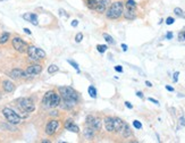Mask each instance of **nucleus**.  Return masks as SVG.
I'll return each mask as SVG.
<instances>
[{
    "mask_svg": "<svg viewBox=\"0 0 185 143\" xmlns=\"http://www.w3.org/2000/svg\"><path fill=\"white\" fill-rule=\"evenodd\" d=\"M67 63H68V64H71V65L73 66L74 68L76 69V70H77V72H79V64H76V63H75V61H74V60H72V59H68Z\"/></svg>",
    "mask_w": 185,
    "mask_h": 143,
    "instance_id": "c756f323",
    "label": "nucleus"
},
{
    "mask_svg": "<svg viewBox=\"0 0 185 143\" xmlns=\"http://www.w3.org/2000/svg\"><path fill=\"white\" fill-rule=\"evenodd\" d=\"M82 39H83V34H82V33H79V34L75 36V41H76L77 43H79V42H81V41H82Z\"/></svg>",
    "mask_w": 185,
    "mask_h": 143,
    "instance_id": "473e14b6",
    "label": "nucleus"
},
{
    "mask_svg": "<svg viewBox=\"0 0 185 143\" xmlns=\"http://www.w3.org/2000/svg\"><path fill=\"white\" fill-rule=\"evenodd\" d=\"M136 96H137L139 98H143V93H142L141 91H137L136 92Z\"/></svg>",
    "mask_w": 185,
    "mask_h": 143,
    "instance_id": "79ce46f5",
    "label": "nucleus"
},
{
    "mask_svg": "<svg viewBox=\"0 0 185 143\" xmlns=\"http://www.w3.org/2000/svg\"><path fill=\"white\" fill-rule=\"evenodd\" d=\"M101 0H86V5L91 9H97V7L99 6Z\"/></svg>",
    "mask_w": 185,
    "mask_h": 143,
    "instance_id": "aec40b11",
    "label": "nucleus"
},
{
    "mask_svg": "<svg viewBox=\"0 0 185 143\" xmlns=\"http://www.w3.org/2000/svg\"><path fill=\"white\" fill-rule=\"evenodd\" d=\"M178 75H180L178 72H176L174 74V82H177V80H178Z\"/></svg>",
    "mask_w": 185,
    "mask_h": 143,
    "instance_id": "58836bf2",
    "label": "nucleus"
},
{
    "mask_svg": "<svg viewBox=\"0 0 185 143\" xmlns=\"http://www.w3.org/2000/svg\"><path fill=\"white\" fill-rule=\"evenodd\" d=\"M23 18L24 19H26L27 22H30L31 24H33V25H38L39 22H38V16L33 14V13H27V14H24L23 15Z\"/></svg>",
    "mask_w": 185,
    "mask_h": 143,
    "instance_id": "9b49d317",
    "label": "nucleus"
},
{
    "mask_svg": "<svg viewBox=\"0 0 185 143\" xmlns=\"http://www.w3.org/2000/svg\"><path fill=\"white\" fill-rule=\"evenodd\" d=\"M24 32H25L26 34H31V31H30L28 29H24Z\"/></svg>",
    "mask_w": 185,
    "mask_h": 143,
    "instance_id": "a18cd8bd",
    "label": "nucleus"
},
{
    "mask_svg": "<svg viewBox=\"0 0 185 143\" xmlns=\"http://www.w3.org/2000/svg\"><path fill=\"white\" fill-rule=\"evenodd\" d=\"M120 134H122V136L123 137H129L132 135V131H131V128H129V126L125 123V125H124L123 130L120 131Z\"/></svg>",
    "mask_w": 185,
    "mask_h": 143,
    "instance_id": "6ab92c4d",
    "label": "nucleus"
},
{
    "mask_svg": "<svg viewBox=\"0 0 185 143\" xmlns=\"http://www.w3.org/2000/svg\"><path fill=\"white\" fill-rule=\"evenodd\" d=\"M105 127L108 132H114V118L112 117H106L103 120Z\"/></svg>",
    "mask_w": 185,
    "mask_h": 143,
    "instance_id": "4468645a",
    "label": "nucleus"
},
{
    "mask_svg": "<svg viewBox=\"0 0 185 143\" xmlns=\"http://www.w3.org/2000/svg\"><path fill=\"white\" fill-rule=\"evenodd\" d=\"M149 101H151V102L156 103V104H159V101L156 100V99H153V98H149Z\"/></svg>",
    "mask_w": 185,
    "mask_h": 143,
    "instance_id": "4c0bfd02",
    "label": "nucleus"
},
{
    "mask_svg": "<svg viewBox=\"0 0 185 143\" xmlns=\"http://www.w3.org/2000/svg\"><path fill=\"white\" fill-rule=\"evenodd\" d=\"M77 25H79V21H77V19H74L73 22H72V26H73V27H76Z\"/></svg>",
    "mask_w": 185,
    "mask_h": 143,
    "instance_id": "c9c22d12",
    "label": "nucleus"
},
{
    "mask_svg": "<svg viewBox=\"0 0 185 143\" xmlns=\"http://www.w3.org/2000/svg\"><path fill=\"white\" fill-rule=\"evenodd\" d=\"M126 8L127 9H135L136 8V4H135L134 0H127V2H126Z\"/></svg>",
    "mask_w": 185,
    "mask_h": 143,
    "instance_id": "5701e85b",
    "label": "nucleus"
},
{
    "mask_svg": "<svg viewBox=\"0 0 185 143\" xmlns=\"http://www.w3.org/2000/svg\"><path fill=\"white\" fill-rule=\"evenodd\" d=\"M122 48H123V50L124 51H126V50H127V46H126V44H122Z\"/></svg>",
    "mask_w": 185,
    "mask_h": 143,
    "instance_id": "c03bdc74",
    "label": "nucleus"
},
{
    "mask_svg": "<svg viewBox=\"0 0 185 143\" xmlns=\"http://www.w3.org/2000/svg\"><path fill=\"white\" fill-rule=\"evenodd\" d=\"M8 40H9V33H4L0 36V44H4Z\"/></svg>",
    "mask_w": 185,
    "mask_h": 143,
    "instance_id": "a878e982",
    "label": "nucleus"
},
{
    "mask_svg": "<svg viewBox=\"0 0 185 143\" xmlns=\"http://www.w3.org/2000/svg\"><path fill=\"white\" fill-rule=\"evenodd\" d=\"M18 108L25 111V113H32L35 109V106H34V102L32 101V99L30 98H23L18 101Z\"/></svg>",
    "mask_w": 185,
    "mask_h": 143,
    "instance_id": "423d86ee",
    "label": "nucleus"
},
{
    "mask_svg": "<svg viewBox=\"0 0 185 143\" xmlns=\"http://www.w3.org/2000/svg\"><path fill=\"white\" fill-rule=\"evenodd\" d=\"M125 106H126V107H127V108H129V109H132V108H133L132 103L129 102V101H125Z\"/></svg>",
    "mask_w": 185,
    "mask_h": 143,
    "instance_id": "e433bc0d",
    "label": "nucleus"
},
{
    "mask_svg": "<svg viewBox=\"0 0 185 143\" xmlns=\"http://www.w3.org/2000/svg\"><path fill=\"white\" fill-rule=\"evenodd\" d=\"M124 125H125V123H124L123 119H120V118H114V132H117V133H120V131L123 130Z\"/></svg>",
    "mask_w": 185,
    "mask_h": 143,
    "instance_id": "f8f14e48",
    "label": "nucleus"
},
{
    "mask_svg": "<svg viewBox=\"0 0 185 143\" xmlns=\"http://www.w3.org/2000/svg\"><path fill=\"white\" fill-rule=\"evenodd\" d=\"M133 126H134L135 128H137V130H141V128H142V124H141L139 120H134V122H133Z\"/></svg>",
    "mask_w": 185,
    "mask_h": 143,
    "instance_id": "7c9ffc66",
    "label": "nucleus"
},
{
    "mask_svg": "<svg viewBox=\"0 0 185 143\" xmlns=\"http://www.w3.org/2000/svg\"><path fill=\"white\" fill-rule=\"evenodd\" d=\"M180 122H181V125H182V126H185V118H184V117H181V118H180Z\"/></svg>",
    "mask_w": 185,
    "mask_h": 143,
    "instance_id": "ea45409f",
    "label": "nucleus"
},
{
    "mask_svg": "<svg viewBox=\"0 0 185 143\" xmlns=\"http://www.w3.org/2000/svg\"><path fill=\"white\" fill-rule=\"evenodd\" d=\"M58 126H59V122H58V120H56V119L50 120V122L47 124V126H45V133H47L48 135H53V134L56 133Z\"/></svg>",
    "mask_w": 185,
    "mask_h": 143,
    "instance_id": "1a4fd4ad",
    "label": "nucleus"
},
{
    "mask_svg": "<svg viewBox=\"0 0 185 143\" xmlns=\"http://www.w3.org/2000/svg\"><path fill=\"white\" fill-rule=\"evenodd\" d=\"M124 13V5L122 1H115L112 2L109 9L107 10V17L110 19H117Z\"/></svg>",
    "mask_w": 185,
    "mask_h": 143,
    "instance_id": "f257e3e1",
    "label": "nucleus"
},
{
    "mask_svg": "<svg viewBox=\"0 0 185 143\" xmlns=\"http://www.w3.org/2000/svg\"><path fill=\"white\" fill-rule=\"evenodd\" d=\"M59 70V67L57 66V65H50L49 67H48V73L49 74H53V73H57Z\"/></svg>",
    "mask_w": 185,
    "mask_h": 143,
    "instance_id": "b1692460",
    "label": "nucleus"
},
{
    "mask_svg": "<svg viewBox=\"0 0 185 143\" xmlns=\"http://www.w3.org/2000/svg\"><path fill=\"white\" fill-rule=\"evenodd\" d=\"M174 22H175V19L173 17H168L166 19V24H167V25H172V24H174Z\"/></svg>",
    "mask_w": 185,
    "mask_h": 143,
    "instance_id": "72a5a7b5",
    "label": "nucleus"
},
{
    "mask_svg": "<svg viewBox=\"0 0 185 143\" xmlns=\"http://www.w3.org/2000/svg\"><path fill=\"white\" fill-rule=\"evenodd\" d=\"M28 55V58L32 59V60H40V59H45V52L40 49L38 47H27V50H26Z\"/></svg>",
    "mask_w": 185,
    "mask_h": 143,
    "instance_id": "20e7f679",
    "label": "nucleus"
},
{
    "mask_svg": "<svg viewBox=\"0 0 185 143\" xmlns=\"http://www.w3.org/2000/svg\"><path fill=\"white\" fill-rule=\"evenodd\" d=\"M178 40L185 41V31H182V32L178 33Z\"/></svg>",
    "mask_w": 185,
    "mask_h": 143,
    "instance_id": "2f4dec72",
    "label": "nucleus"
},
{
    "mask_svg": "<svg viewBox=\"0 0 185 143\" xmlns=\"http://www.w3.org/2000/svg\"><path fill=\"white\" fill-rule=\"evenodd\" d=\"M90 127H92L94 131H100L101 130V126H102V123H101V120L99 118H93V119L91 120V123L89 124Z\"/></svg>",
    "mask_w": 185,
    "mask_h": 143,
    "instance_id": "2eb2a0df",
    "label": "nucleus"
},
{
    "mask_svg": "<svg viewBox=\"0 0 185 143\" xmlns=\"http://www.w3.org/2000/svg\"><path fill=\"white\" fill-rule=\"evenodd\" d=\"M41 72H42V66L41 65H38V64L30 65L25 70V76L26 77H33L35 75L40 74Z\"/></svg>",
    "mask_w": 185,
    "mask_h": 143,
    "instance_id": "6e6552de",
    "label": "nucleus"
},
{
    "mask_svg": "<svg viewBox=\"0 0 185 143\" xmlns=\"http://www.w3.org/2000/svg\"><path fill=\"white\" fill-rule=\"evenodd\" d=\"M123 14H124V17L126 18V19H134V18L136 17L135 9H127V8H126V10H125Z\"/></svg>",
    "mask_w": 185,
    "mask_h": 143,
    "instance_id": "a211bd4d",
    "label": "nucleus"
},
{
    "mask_svg": "<svg viewBox=\"0 0 185 143\" xmlns=\"http://www.w3.org/2000/svg\"><path fill=\"white\" fill-rule=\"evenodd\" d=\"M83 133H84V136L86 137V139H93L95 131L92 127H89V128H85Z\"/></svg>",
    "mask_w": 185,
    "mask_h": 143,
    "instance_id": "412c9836",
    "label": "nucleus"
},
{
    "mask_svg": "<svg viewBox=\"0 0 185 143\" xmlns=\"http://www.w3.org/2000/svg\"><path fill=\"white\" fill-rule=\"evenodd\" d=\"M42 103L45 107L55 108L57 106H59V103H60V96L53 91H48L42 99Z\"/></svg>",
    "mask_w": 185,
    "mask_h": 143,
    "instance_id": "f03ea898",
    "label": "nucleus"
},
{
    "mask_svg": "<svg viewBox=\"0 0 185 143\" xmlns=\"http://www.w3.org/2000/svg\"><path fill=\"white\" fill-rule=\"evenodd\" d=\"M166 38H167V39H172V38H173V33H170V32H169V33H167Z\"/></svg>",
    "mask_w": 185,
    "mask_h": 143,
    "instance_id": "37998d69",
    "label": "nucleus"
},
{
    "mask_svg": "<svg viewBox=\"0 0 185 143\" xmlns=\"http://www.w3.org/2000/svg\"><path fill=\"white\" fill-rule=\"evenodd\" d=\"M115 70L118 72V73H122V72H123V68H122V66L118 65V66H115Z\"/></svg>",
    "mask_w": 185,
    "mask_h": 143,
    "instance_id": "f704fd0d",
    "label": "nucleus"
},
{
    "mask_svg": "<svg viewBox=\"0 0 185 143\" xmlns=\"http://www.w3.org/2000/svg\"><path fill=\"white\" fill-rule=\"evenodd\" d=\"M174 13L177 15V16H180V17H185V14H184V12L181 9V8H178V7H176L174 9Z\"/></svg>",
    "mask_w": 185,
    "mask_h": 143,
    "instance_id": "cd10ccee",
    "label": "nucleus"
},
{
    "mask_svg": "<svg viewBox=\"0 0 185 143\" xmlns=\"http://www.w3.org/2000/svg\"><path fill=\"white\" fill-rule=\"evenodd\" d=\"M88 92H89V94L91 96V98H97V89H95L94 86H89V89H88Z\"/></svg>",
    "mask_w": 185,
    "mask_h": 143,
    "instance_id": "393cba45",
    "label": "nucleus"
},
{
    "mask_svg": "<svg viewBox=\"0 0 185 143\" xmlns=\"http://www.w3.org/2000/svg\"><path fill=\"white\" fill-rule=\"evenodd\" d=\"M110 4V1L109 0H101V2L99 4V6L97 7V12H99V13H103L105 10H106V8L107 6Z\"/></svg>",
    "mask_w": 185,
    "mask_h": 143,
    "instance_id": "f3484780",
    "label": "nucleus"
},
{
    "mask_svg": "<svg viewBox=\"0 0 185 143\" xmlns=\"http://www.w3.org/2000/svg\"><path fill=\"white\" fill-rule=\"evenodd\" d=\"M103 38H105V40H106L109 44H115V40H114V39H112V36H110L109 34L105 33V34H103Z\"/></svg>",
    "mask_w": 185,
    "mask_h": 143,
    "instance_id": "bb28decb",
    "label": "nucleus"
},
{
    "mask_svg": "<svg viewBox=\"0 0 185 143\" xmlns=\"http://www.w3.org/2000/svg\"><path fill=\"white\" fill-rule=\"evenodd\" d=\"M59 93H60V97L62 98V100H77L79 99L77 92L71 86L59 87Z\"/></svg>",
    "mask_w": 185,
    "mask_h": 143,
    "instance_id": "7ed1b4c3",
    "label": "nucleus"
},
{
    "mask_svg": "<svg viewBox=\"0 0 185 143\" xmlns=\"http://www.w3.org/2000/svg\"><path fill=\"white\" fill-rule=\"evenodd\" d=\"M77 100H64V103H65V108H73L74 106L76 104Z\"/></svg>",
    "mask_w": 185,
    "mask_h": 143,
    "instance_id": "4be33fe9",
    "label": "nucleus"
},
{
    "mask_svg": "<svg viewBox=\"0 0 185 143\" xmlns=\"http://www.w3.org/2000/svg\"><path fill=\"white\" fill-rule=\"evenodd\" d=\"M166 90H168V91L173 92V91H174V87H172V86H169V85H166Z\"/></svg>",
    "mask_w": 185,
    "mask_h": 143,
    "instance_id": "a19ab883",
    "label": "nucleus"
},
{
    "mask_svg": "<svg viewBox=\"0 0 185 143\" xmlns=\"http://www.w3.org/2000/svg\"><path fill=\"white\" fill-rule=\"evenodd\" d=\"M64 126H65V128L67 131L74 132V133H79V127L74 123L73 120H66Z\"/></svg>",
    "mask_w": 185,
    "mask_h": 143,
    "instance_id": "9d476101",
    "label": "nucleus"
},
{
    "mask_svg": "<svg viewBox=\"0 0 185 143\" xmlns=\"http://www.w3.org/2000/svg\"><path fill=\"white\" fill-rule=\"evenodd\" d=\"M0 1H4V0H0Z\"/></svg>",
    "mask_w": 185,
    "mask_h": 143,
    "instance_id": "de8ad7c7",
    "label": "nucleus"
},
{
    "mask_svg": "<svg viewBox=\"0 0 185 143\" xmlns=\"http://www.w3.org/2000/svg\"><path fill=\"white\" fill-rule=\"evenodd\" d=\"M2 114L6 117V119L8 120L9 124H13V125H17L22 122V118L18 116V115L10 108H4L2 109Z\"/></svg>",
    "mask_w": 185,
    "mask_h": 143,
    "instance_id": "39448f33",
    "label": "nucleus"
},
{
    "mask_svg": "<svg viewBox=\"0 0 185 143\" xmlns=\"http://www.w3.org/2000/svg\"><path fill=\"white\" fill-rule=\"evenodd\" d=\"M10 77L11 79H21V77H26L25 76V72L21 68H15L10 72Z\"/></svg>",
    "mask_w": 185,
    "mask_h": 143,
    "instance_id": "ddd939ff",
    "label": "nucleus"
},
{
    "mask_svg": "<svg viewBox=\"0 0 185 143\" xmlns=\"http://www.w3.org/2000/svg\"><path fill=\"white\" fill-rule=\"evenodd\" d=\"M146 86H149V87H151V86H152L151 82H149V81H146Z\"/></svg>",
    "mask_w": 185,
    "mask_h": 143,
    "instance_id": "49530a36",
    "label": "nucleus"
},
{
    "mask_svg": "<svg viewBox=\"0 0 185 143\" xmlns=\"http://www.w3.org/2000/svg\"><path fill=\"white\" fill-rule=\"evenodd\" d=\"M2 89H4L6 92H13L14 90H15V85H14L13 82L6 80L2 82Z\"/></svg>",
    "mask_w": 185,
    "mask_h": 143,
    "instance_id": "dca6fc26",
    "label": "nucleus"
},
{
    "mask_svg": "<svg viewBox=\"0 0 185 143\" xmlns=\"http://www.w3.org/2000/svg\"><path fill=\"white\" fill-rule=\"evenodd\" d=\"M107 49H108V48H107L106 44H98V46H97V50H98L99 52H101V53L106 52Z\"/></svg>",
    "mask_w": 185,
    "mask_h": 143,
    "instance_id": "c85d7f7f",
    "label": "nucleus"
},
{
    "mask_svg": "<svg viewBox=\"0 0 185 143\" xmlns=\"http://www.w3.org/2000/svg\"><path fill=\"white\" fill-rule=\"evenodd\" d=\"M11 43H13L14 49H15L16 51L21 52V53L26 52V50H27V44H26V42L24 40H22L21 38H18V36L14 38V39L11 40Z\"/></svg>",
    "mask_w": 185,
    "mask_h": 143,
    "instance_id": "0eeeda50",
    "label": "nucleus"
}]
</instances>
